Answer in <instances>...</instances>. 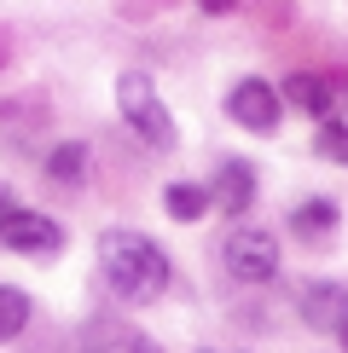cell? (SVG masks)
<instances>
[{"label": "cell", "instance_id": "obj_4", "mask_svg": "<svg viewBox=\"0 0 348 353\" xmlns=\"http://www.w3.org/2000/svg\"><path fill=\"white\" fill-rule=\"evenodd\" d=\"M0 243L18 249V255H52V249H64V232H58V220L12 203V209L0 214Z\"/></svg>", "mask_w": 348, "mask_h": 353}, {"label": "cell", "instance_id": "obj_3", "mask_svg": "<svg viewBox=\"0 0 348 353\" xmlns=\"http://www.w3.org/2000/svg\"><path fill=\"white\" fill-rule=\"evenodd\" d=\"M221 261H226V272L238 278V284H267V278L279 272V243H273L267 232L244 226V232H232L221 243Z\"/></svg>", "mask_w": 348, "mask_h": 353}, {"label": "cell", "instance_id": "obj_5", "mask_svg": "<svg viewBox=\"0 0 348 353\" xmlns=\"http://www.w3.org/2000/svg\"><path fill=\"white\" fill-rule=\"evenodd\" d=\"M279 93H273L267 81H255V76H244L238 87H232L226 93V116L238 128H250V134H273V128H279Z\"/></svg>", "mask_w": 348, "mask_h": 353}, {"label": "cell", "instance_id": "obj_11", "mask_svg": "<svg viewBox=\"0 0 348 353\" xmlns=\"http://www.w3.org/2000/svg\"><path fill=\"white\" fill-rule=\"evenodd\" d=\"M81 174H87V145L64 139V145H52V151H47V180H64V185H76Z\"/></svg>", "mask_w": 348, "mask_h": 353}, {"label": "cell", "instance_id": "obj_7", "mask_svg": "<svg viewBox=\"0 0 348 353\" xmlns=\"http://www.w3.org/2000/svg\"><path fill=\"white\" fill-rule=\"evenodd\" d=\"M81 353H163V347L151 336H139L134 325H122V319H93L81 330Z\"/></svg>", "mask_w": 348, "mask_h": 353}, {"label": "cell", "instance_id": "obj_8", "mask_svg": "<svg viewBox=\"0 0 348 353\" xmlns=\"http://www.w3.org/2000/svg\"><path fill=\"white\" fill-rule=\"evenodd\" d=\"M215 203H221L226 214H244L255 203V168L250 163H221V174H215Z\"/></svg>", "mask_w": 348, "mask_h": 353}, {"label": "cell", "instance_id": "obj_6", "mask_svg": "<svg viewBox=\"0 0 348 353\" xmlns=\"http://www.w3.org/2000/svg\"><path fill=\"white\" fill-rule=\"evenodd\" d=\"M302 319L319 336H342L348 330V290L342 284H308L302 290Z\"/></svg>", "mask_w": 348, "mask_h": 353}, {"label": "cell", "instance_id": "obj_12", "mask_svg": "<svg viewBox=\"0 0 348 353\" xmlns=\"http://www.w3.org/2000/svg\"><path fill=\"white\" fill-rule=\"evenodd\" d=\"M290 226H296L302 238H325V232L337 226V203H331V197H313V203H302V209L290 214Z\"/></svg>", "mask_w": 348, "mask_h": 353}, {"label": "cell", "instance_id": "obj_9", "mask_svg": "<svg viewBox=\"0 0 348 353\" xmlns=\"http://www.w3.org/2000/svg\"><path fill=\"white\" fill-rule=\"evenodd\" d=\"M163 209H168L174 220H203V214H209V185H192V180H174V185L163 191Z\"/></svg>", "mask_w": 348, "mask_h": 353}, {"label": "cell", "instance_id": "obj_17", "mask_svg": "<svg viewBox=\"0 0 348 353\" xmlns=\"http://www.w3.org/2000/svg\"><path fill=\"white\" fill-rule=\"evenodd\" d=\"M342 342H348V330H342Z\"/></svg>", "mask_w": 348, "mask_h": 353}, {"label": "cell", "instance_id": "obj_1", "mask_svg": "<svg viewBox=\"0 0 348 353\" xmlns=\"http://www.w3.org/2000/svg\"><path fill=\"white\" fill-rule=\"evenodd\" d=\"M99 267H105V284L122 301H151L168 284V255L139 232H105L99 238Z\"/></svg>", "mask_w": 348, "mask_h": 353}, {"label": "cell", "instance_id": "obj_2", "mask_svg": "<svg viewBox=\"0 0 348 353\" xmlns=\"http://www.w3.org/2000/svg\"><path fill=\"white\" fill-rule=\"evenodd\" d=\"M116 105H122V122L134 128V134L151 145V151H174V116L163 110V99H157L151 76L128 70V76L116 81Z\"/></svg>", "mask_w": 348, "mask_h": 353}, {"label": "cell", "instance_id": "obj_10", "mask_svg": "<svg viewBox=\"0 0 348 353\" xmlns=\"http://www.w3.org/2000/svg\"><path fill=\"white\" fill-rule=\"evenodd\" d=\"M279 99H290V105L308 110V116H331V87L319 81V76H290Z\"/></svg>", "mask_w": 348, "mask_h": 353}, {"label": "cell", "instance_id": "obj_16", "mask_svg": "<svg viewBox=\"0 0 348 353\" xmlns=\"http://www.w3.org/2000/svg\"><path fill=\"white\" fill-rule=\"evenodd\" d=\"M6 209H12V191H6V185H0V214H6Z\"/></svg>", "mask_w": 348, "mask_h": 353}, {"label": "cell", "instance_id": "obj_15", "mask_svg": "<svg viewBox=\"0 0 348 353\" xmlns=\"http://www.w3.org/2000/svg\"><path fill=\"white\" fill-rule=\"evenodd\" d=\"M232 6H238V0H203V12H209V18H226Z\"/></svg>", "mask_w": 348, "mask_h": 353}, {"label": "cell", "instance_id": "obj_14", "mask_svg": "<svg viewBox=\"0 0 348 353\" xmlns=\"http://www.w3.org/2000/svg\"><path fill=\"white\" fill-rule=\"evenodd\" d=\"M319 157L348 163V122H325V134H319Z\"/></svg>", "mask_w": 348, "mask_h": 353}, {"label": "cell", "instance_id": "obj_13", "mask_svg": "<svg viewBox=\"0 0 348 353\" xmlns=\"http://www.w3.org/2000/svg\"><path fill=\"white\" fill-rule=\"evenodd\" d=\"M23 325H29V296L12 290V284H0V342H12Z\"/></svg>", "mask_w": 348, "mask_h": 353}]
</instances>
